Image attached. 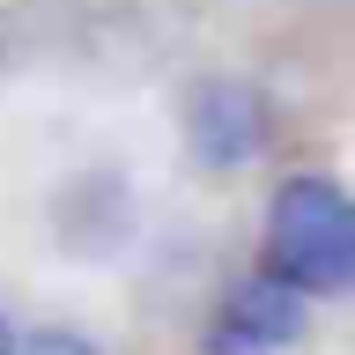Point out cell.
I'll return each instance as SVG.
<instances>
[{
    "label": "cell",
    "mask_w": 355,
    "mask_h": 355,
    "mask_svg": "<svg viewBox=\"0 0 355 355\" xmlns=\"http://www.w3.org/2000/svg\"><path fill=\"white\" fill-rule=\"evenodd\" d=\"M185 148L207 171H237L266 148V104L244 82H200L185 96Z\"/></svg>",
    "instance_id": "2"
},
{
    "label": "cell",
    "mask_w": 355,
    "mask_h": 355,
    "mask_svg": "<svg viewBox=\"0 0 355 355\" xmlns=\"http://www.w3.org/2000/svg\"><path fill=\"white\" fill-rule=\"evenodd\" d=\"M0 355H15V333H8V318H0Z\"/></svg>",
    "instance_id": "5"
},
{
    "label": "cell",
    "mask_w": 355,
    "mask_h": 355,
    "mask_svg": "<svg viewBox=\"0 0 355 355\" xmlns=\"http://www.w3.org/2000/svg\"><path fill=\"white\" fill-rule=\"evenodd\" d=\"M15 355H96V348L82 333H30V340H15Z\"/></svg>",
    "instance_id": "4"
},
{
    "label": "cell",
    "mask_w": 355,
    "mask_h": 355,
    "mask_svg": "<svg viewBox=\"0 0 355 355\" xmlns=\"http://www.w3.org/2000/svg\"><path fill=\"white\" fill-rule=\"evenodd\" d=\"M304 333V288L282 282V274H259L230 296V311L207 333V355H274Z\"/></svg>",
    "instance_id": "3"
},
{
    "label": "cell",
    "mask_w": 355,
    "mask_h": 355,
    "mask_svg": "<svg viewBox=\"0 0 355 355\" xmlns=\"http://www.w3.org/2000/svg\"><path fill=\"white\" fill-rule=\"evenodd\" d=\"M266 274L318 288H355V200L333 178H288L266 207Z\"/></svg>",
    "instance_id": "1"
}]
</instances>
